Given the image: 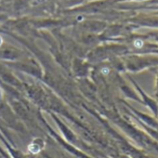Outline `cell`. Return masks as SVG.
Returning a JSON list of instances; mask_svg holds the SVG:
<instances>
[{"instance_id": "obj_1", "label": "cell", "mask_w": 158, "mask_h": 158, "mask_svg": "<svg viewBox=\"0 0 158 158\" xmlns=\"http://www.w3.org/2000/svg\"><path fill=\"white\" fill-rule=\"evenodd\" d=\"M134 45H135L136 47H141L142 46H143V42H142L141 40H136L135 42H134Z\"/></svg>"}]
</instances>
